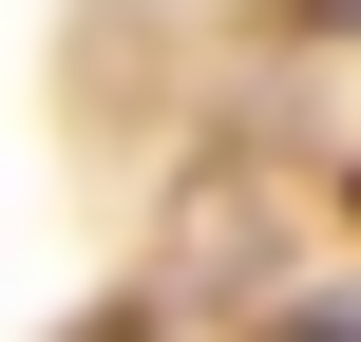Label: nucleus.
Masks as SVG:
<instances>
[{"label": "nucleus", "instance_id": "nucleus-1", "mask_svg": "<svg viewBox=\"0 0 361 342\" xmlns=\"http://www.w3.org/2000/svg\"><path fill=\"white\" fill-rule=\"evenodd\" d=\"M324 19H361V0H324Z\"/></svg>", "mask_w": 361, "mask_h": 342}, {"label": "nucleus", "instance_id": "nucleus-2", "mask_svg": "<svg viewBox=\"0 0 361 342\" xmlns=\"http://www.w3.org/2000/svg\"><path fill=\"white\" fill-rule=\"evenodd\" d=\"M305 342H343V324H305Z\"/></svg>", "mask_w": 361, "mask_h": 342}]
</instances>
